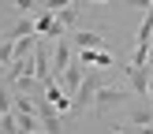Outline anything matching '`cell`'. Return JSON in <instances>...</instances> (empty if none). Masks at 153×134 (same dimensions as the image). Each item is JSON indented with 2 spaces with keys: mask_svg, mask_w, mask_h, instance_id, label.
I'll return each mask as SVG.
<instances>
[{
  "mask_svg": "<svg viewBox=\"0 0 153 134\" xmlns=\"http://www.w3.org/2000/svg\"><path fill=\"white\" fill-rule=\"evenodd\" d=\"M71 63H75V45H71V37L52 41V78H60Z\"/></svg>",
  "mask_w": 153,
  "mask_h": 134,
  "instance_id": "cell-4",
  "label": "cell"
},
{
  "mask_svg": "<svg viewBox=\"0 0 153 134\" xmlns=\"http://www.w3.org/2000/svg\"><path fill=\"white\" fill-rule=\"evenodd\" d=\"M15 60V41H7V37H0V67H7Z\"/></svg>",
  "mask_w": 153,
  "mask_h": 134,
  "instance_id": "cell-16",
  "label": "cell"
},
{
  "mask_svg": "<svg viewBox=\"0 0 153 134\" xmlns=\"http://www.w3.org/2000/svg\"><path fill=\"white\" fill-rule=\"evenodd\" d=\"M0 116H4V112H0Z\"/></svg>",
  "mask_w": 153,
  "mask_h": 134,
  "instance_id": "cell-20",
  "label": "cell"
},
{
  "mask_svg": "<svg viewBox=\"0 0 153 134\" xmlns=\"http://www.w3.org/2000/svg\"><path fill=\"white\" fill-rule=\"evenodd\" d=\"M120 4H123V7H138V11L146 15L149 7H153V0H120Z\"/></svg>",
  "mask_w": 153,
  "mask_h": 134,
  "instance_id": "cell-17",
  "label": "cell"
},
{
  "mask_svg": "<svg viewBox=\"0 0 153 134\" xmlns=\"http://www.w3.org/2000/svg\"><path fill=\"white\" fill-rule=\"evenodd\" d=\"M108 82H112V71H86V78H82L79 93L71 97V116H82L86 108H94L97 89H101V86H108Z\"/></svg>",
  "mask_w": 153,
  "mask_h": 134,
  "instance_id": "cell-1",
  "label": "cell"
},
{
  "mask_svg": "<svg viewBox=\"0 0 153 134\" xmlns=\"http://www.w3.org/2000/svg\"><path fill=\"white\" fill-rule=\"evenodd\" d=\"M82 67H86V63H82V60L75 56V63H71V67H67V71L60 74V78H56L60 86H64V93H67V97H75V93H79V86H82V78H86V71H82Z\"/></svg>",
  "mask_w": 153,
  "mask_h": 134,
  "instance_id": "cell-5",
  "label": "cell"
},
{
  "mask_svg": "<svg viewBox=\"0 0 153 134\" xmlns=\"http://www.w3.org/2000/svg\"><path fill=\"white\" fill-rule=\"evenodd\" d=\"M15 116H19V112H15ZM19 130H22V134L41 130V119H37V112H26V116H19Z\"/></svg>",
  "mask_w": 153,
  "mask_h": 134,
  "instance_id": "cell-10",
  "label": "cell"
},
{
  "mask_svg": "<svg viewBox=\"0 0 153 134\" xmlns=\"http://www.w3.org/2000/svg\"><path fill=\"white\" fill-rule=\"evenodd\" d=\"M131 127H153V101L149 104L142 101V104L131 108Z\"/></svg>",
  "mask_w": 153,
  "mask_h": 134,
  "instance_id": "cell-9",
  "label": "cell"
},
{
  "mask_svg": "<svg viewBox=\"0 0 153 134\" xmlns=\"http://www.w3.org/2000/svg\"><path fill=\"white\" fill-rule=\"evenodd\" d=\"M116 134H153V127H131V123H123Z\"/></svg>",
  "mask_w": 153,
  "mask_h": 134,
  "instance_id": "cell-18",
  "label": "cell"
},
{
  "mask_svg": "<svg viewBox=\"0 0 153 134\" xmlns=\"http://www.w3.org/2000/svg\"><path fill=\"white\" fill-rule=\"evenodd\" d=\"M71 4H79V0H41V11H49V15H60L64 7H71Z\"/></svg>",
  "mask_w": 153,
  "mask_h": 134,
  "instance_id": "cell-15",
  "label": "cell"
},
{
  "mask_svg": "<svg viewBox=\"0 0 153 134\" xmlns=\"http://www.w3.org/2000/svg\"><path fill=\"white\" fill-rule=\"evenodd\" d=\"M71 45H75V52H82V49H105V34L101 30H71Z\"/></svg>",
  "mask_w": 153,
  "mask_h": 134,
  "instance_id": "cell-6",
  "label": "cell"
},
{
  "mask_svg": "<svg viewBox=\"0 0 153 134\" xmlns=\"http://www.w3.org/2000/svg\"><path fill=\"white\" fill-rule=\"evenodd\" d=\"M79 11H82V4H71V7H64V11L56 15V19L64 22V30H67V34H71V26L79 22Z\"/></svg>",
  "mask_w": 153,
  "mask_h": 134,
  "instance_id": "cell-12",
  "label": "cell"
},
{
  "mask_svg": "<svg viewBox=\"0 0 153 134\" xmlns=\"http://www.w3.org/2000/svg\"><path fill=\"white\" fill-rule=\"evenodd\" d=\"M0 134H22V130H19V116H15V112H4V116H0Z\"/></svg>",
  "mask_w": 153,
  "mask_h": 134,
  "instance_id": "cell-13",
  "label": "cell"
},
{
  "mask_svg": "<svg viewBox=\"0 0 153 134\" xmlns=\"http://www.w3.org/2000/svg\"><path fill=\"white\" fill-rule=\"evenodd\" d=\"M7 4H11L15 15H37V11H41V4H37V0H7Z\"/></svg>",
  "mask_w": 153,
  "mask_h": 134,
  "instance_id": "cell-11",
  "label": "cell"
},
{
  "mask_svg": "<svg viewBox=\"0 0 153 134\" xmlns=\"http://www.w3.org/2000/svg\"><path fill=\"white\" fill-rule=\"evenodd\" d=\"M127 101H134V93L127 86H116V82H108V86H101L97 89V101H94V112L97 116H108L116 104H127Z\"/></svg>",
  "mask_w": 153,
  "mask_h": 134,
  "instance_id": "cell-2",
  "label": "cell"
},
{
  "mask_svg": "<svg viewBox=\"0 0 153 134\" xmlns=\"http://www.w3.org/2000/svg\"><path fill=\"white\" fill-rule=\"evenodd\" d=\"M15 93H26V97H45V82L37 78V74H22L19 82H15Z\"/></svg>",
  "mask_w": 153,
  "mask_h": 134,
  "instance_id": "cell-8",
  "label": "cell"
},
{
  "mask_svg": "<svg viewBox=\"0 0 153 134\" xmlns=\"http://www.w3.org/2000/svg\"><path fill=\"white\" fill-rule=\"evenodd\" d=\"M0 112H15V89H7L4 78H0Z\"/></svg>",
  "mask_w": 153,
  "mask_h": 134,
  "instance_id": "cell-14",
  "label": "cell"
},
{
  "mask_svg": "<svg viewBox=\"0 0 153 134\" xmlns=\"http://www.w3.org/2000/svg\"><path fill=\"white\" fill-rule=\"evenodd\" d=\"M34 134H45V130H34Z\"/></svg>",
  "mask_w": 153,
  "mask_h": 134,
  "instance_id": "cell-19",
  "label": "cell"
},
{
  "mask_svg": "<svg viewBox=\"0 0 153 134\" xmlns=\"http://www.w3.org/2000/svg\"><path fill=\"white\" fill-rule=\"evenodd\" d=\"M123 78H127V89L134 93V101H149V82H153V63L146 67H123Z\"/></svg>",
  "mask_w": 153,
  "mask_h": 134,
  "instance_id": "cell-3",
  "label": "cell"
},
{
  "mask_svg": "<svg viewBox=\"0 0 153 134\" xmlns=\"http://www.w3.org/2000/svg\"><path fill=\"white\" fill-rule=\"evenodd\" d=\"M34 74H37L41 82L52 78V56H49V49H45L41 37H37V49H34Z\"/></svg>",
  "mask_w": 153,
  "mask_h": 134,
  "instance_id": "cell-7",
  "label": "cell"
}]
</instances>
